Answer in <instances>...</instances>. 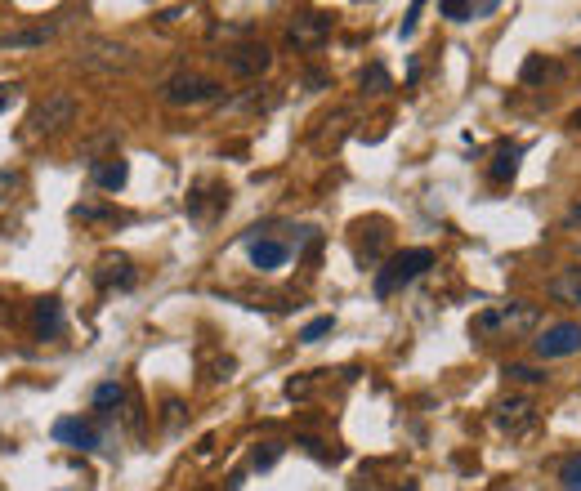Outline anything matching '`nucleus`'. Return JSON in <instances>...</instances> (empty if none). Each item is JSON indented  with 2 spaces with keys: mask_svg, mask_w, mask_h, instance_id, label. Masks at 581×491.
Masks as SVG:
<instances>
[{
  "mask_svg": "<svg viewBox=\"0 0 581 491\" xmlns=\"http://www.w3.org/2000/svg\"><path fill=\"white\" fill-rule=\"evenodd\" d=\"M430 268H434V250H430V246L398 250V255L376 273V295H380V300H389V295H398L403 286H412L416 277L430 273Z\"/></svg>",
  "mask_w": 581,
  "mask_h": 491,
  "instance_id": "obj_1",
  "label": "nucleus"
},
{
  "mask_svg": "<svg viewBox=\"0 0 581 491\" xmlns=\"http://www.w3.org/2000/svg\"><path fill=\"white\" fill-rule=\"evenodd\" d=\"M215 99H224V85L202 72H175L170 81H161V103H170V108H202Z\"/></svg>",
  "mask_w": 581,
  "mask_h": 491,
  "instance_id": "obj_2",
  "label": "nucleus"
},
{
  "mask_svg": "<svg viewBox=\"0 0 581 491\" xmlns=\"http://www.w3.org/2000/svg\"><path fill=\"white\" fill-rule=\"evenodd\" d=\"M532 326H537V308L523 304V300L501 304V308H488V313L474 317V331H479V335H497V331H506V335H528Z\"/></svg>",
  "mask_w": 581,
  "mask_h": 491,
  "instance_id": "obj_3",
  "label": "nucleus"
},
{
  "mask_svg": "<svg viewBox=\"0 0 581 491\" xmlns=\"http://www.w3.org/2000/svg\"><path fill=\"white\" fill-rule=\"evenodd\" d=\"M215 59L224 63L233 76H242V81H255V76H264L273 67V50H269V45L246 41V45H224Z\"/></svg>",
  "mask_w": 581,
  "mask_h": 491,
  "instance_id": "obj_4",
  "label": "nucleus"
},
{
  "mask_svg": "<svg viewBox=\"0 0 581 491\" xmlns=\"http://www.w3.org/2000/svg\"><path fill=\"white\" fill-rule=\"evenodd\" d=\"M577 349H581V322H555V326H546V331L532 340V353H537L541 362L573 358Z\"/></svg>",
  "mask_w": 581,
  "mask_h": 491,
  "instance_id": "obj_5",
  "label": "nucleus"
},
{
  "mask_svg": "<svg viewBox=\"0 0 581 491\" xmlns=\"http://www.w3.org/2000/svg\"><path fill=\"white\" fill-rule=\"evenodd\" d=\"M72 121H76V94H68V90L45 94V103L32 112V130L36 134H59V130H68Z\"/></svg>",
  "mask_w": 581,
  "mask_h": 491,
  "instance_id": "obj_6",
  "label": "nucleus"
},
{
  "mask_svg": "<svg viewBox=\"0 0 581 491\" xmlns=\"http://www.w3.org/2000/svg\"><path fill=\"white\" fill-rule=\"evenodd\" d=\"M76 63L90 67V72H117V67H130L135 63V50L121 41H85Z\"/></svg>",
  "mask_w": 581,
  "mask_h": 491,
  "instance_id": "obj_7",
  "label": "nucleus"
},
{
  "mask_svg": "<svg viewBox=\"0 0 581 491\" xmlns=\"http://www.w3.org/2000/svg\"><path fill=\"white\" fill-rule=\"evenodd\" d=\"M331 27H336V18H331V14H322V9H304V14L291 18L287 41L300 45V50H318V45L331 36Z\"/></svg>",
  "mask_w": 581,
  "mask_h": 491,
  "instance_id": "obj_8",
  "label": "nucleus"
},
{
  "mask_svg": "<svg viewBox=\"0 0 581 491\" xmlns=\"http://www.w3.org/2000/svg\"><path fill=\"white\" fill-rule=\"evenodd\" d=\"M54 438L68 442V447H81V451H108L112 438L103 425H94V420H81V416H68L54 425Z\"/></svg>",
  "mask_w": 581,
  "mask_h": 491,
  "instance_id": "obj_9",
  "label": "nucleus"
},
{
  "mask_svg": "<svg viewBox=\"0 0 581 491\" xmlns=\"http://www.w3.org/2000/svg\"><path fill=\"white\" fill-rule=\"evenodd\" d=\"M291 255L287 242H273V237H251V264L260 268V273H273V268H282Z\"/></svg>",
  "mask_w": 581,
  "mask_h": 491,
  "instance_id": "obj_10",
  "label": "nucleus"
},
{
  "mask_svg": "<svg viewBox=\"0 0 581 491\" xmlns=\"http://www.w3.org/2000/svg\"><path fill=\"white\" fill-rule=\"evenodd\" d=\"M532 411H537V407H532L528 398H506V402L497 407V429H506V433H523V429L532 425Z\"/></svg>",
  "mask_w": 581,
  "mask_h": 491,
  "instance_id": "obj_11",
  "label": "nucleus"
},
{
  "mask_svg": "<svg viewBox=\"0 0 581 491\" xmlns=\"http://www.w3.org/2000/svg\"><path fill=\"white\" fill-rule=\"evenodd\" d=\"M90 179L103 192H121V188H126V179H130V166L121 157H108V161H99V166L90 170Z\"/></svg>",
  "mask_w": 581,
  "mask_h": 491,
  "instance_id": "obj_12",
  "label": "nucleus"
},
{
  "mask_svg": "<svg viewBox=\"0 0 581 491\" xmlns=\"http://www.w3.org/2000/svg\"><path fill=\"white\" fill-rule=\"evenodd\" d=\"M36 335H41V340H59V335H63V308H59V300H41V304H36Z\"/></svg>",
  "mask_w": 581,
  "mask_h": 491,
  "instance_id": "obj_13",
  "label": "nucleus"
},
{
  "mask_svg": "<svg viewBox=\"0 0 581 491\" xmlns=\"http://www.w3.org/2000/svg\"><path fill=\"white\" fill-rule=\"evenodd\" d=\"M54 36V27H27V32H9L0 36V50H36V45H45Z\"/></svg>",
  "mask_w": 581,
  "mask_h": 491,
  "instance_id": "obj_14",
  "label": "nucleus"
},
{
  "mask_svg": "<svg viewBox=\"0 0 581 491\" xmlns=\"http://www.w3.org/2000/svg\"><path fill=\"white\" fill-rule=\"evenodd\" d=\"M519 157H523V148H501L497 157H492V184H510L514 179V170H519Z\"/></svg>",
  "mask_w": 581,
  "mask_h": 491,
  "instance_id": "obj_15",
  "label": "nucleus"
},
{
  "mask_svg": "<svg viewBox=\"0 0 581 491\" xmlns=\"http://www.w3.org/2000/svg\"><path fill=\"white\" fill-rule=\"evenodd\" d=\"M99 282H103V286H112V282H117V286H130V282H135V273H130V259H126V255H108V259H103Z\"/></svg>",
  "mask_w": 581,
  "mask_h": 491,
  "instance_id": "obj_16",
  "label": "nucleus"
},
{
  "mask_svg": "<svg viewBox=\"0 0 581 491\" xmlns=\"http://www.w3.org/2000/svg\"><path fill=\"white\" fill-rule=\"evenodd\" d=\"M94 411H99V416H112V407H121V402H126V389H121L117 380H108V384H99V389H94Z\"/></svg>",
  "mask_w": 581,
  "mask_h": 491,
  "instance_id": "obj_17",
  "label": "nucleus"
},
{
  "mask_svg": "<svg viewBox=\"0 0 581 491\" xmlns=\"http://www.w3.org/2000/svg\"><path fill=\"white\" fill-rule=\"evenodd\" d=\"M506 375H510L514 384H532V389H541V384L550 380L546 371H541V367H528V362H510V367H506Z\"/></svg>",
  "mask_w": 581,
  "mask_h": 491,
  "instance_id": "obj_18",
  "label": "nucleus"
},
{
  "mask_svg": "<svg viewBox=\"0 0 581 491\" xmlns=\"http://www.w3.org/2000/svg\"><path fill=\"white\" fill-rule=\"evenodd\" d=\"M546 76H559V63H550V59H541V54H537V59H528V63H523V81H546Z\"/></svg>",
  "mask_w": 581,
  "mask_h": 491,
  "instance_id": "obj_19",
  "label": "nucleus"
},
{
  "mask_svg": "<svg viewBox=\"0 0 581 491\" xmlns=\"http://www.w3.org/2000/svg\"><path fill=\"white\" fill-rule=\"evenodd\" d=\"M331 331H336V317H313V322L300 331V344H318L322 335H331Z\"/></svg>",
  "mask_w": 581,
  "mask_h": 491,
  "instance_id": "obj_20",
  "label": "nucleus"
},
{
  "mask_svg": "<svg viewBox=\"0 0 581 491\" xmlns=\"http://www.w3.org/2000/svg\"><path fill=\"white\" fill-rule=\"evenodd\" d=\"M363 90H367V94H385V90H389V72H385L380 63H371L367 72H363Z\"/></svg>",
  "mask_w": 581,
  "mask_h": 491,
  "instance_id": "obj_21",
  "label": "nucleus"
},
{
  "mask_svg": "<svg viewBox=\"0 0 581 491\" xmlns=\"http://www.w3.org/2000/svg\"><path fill=\"white\" fill-rule=\"evenodd\" d=\"M559 487H564V491H581V456L564 460V469H559Z\"/></svg>",
  "mask_w": 581,
  "mask_h": 491,
  "instance_id": "obj_22",
  "label": "nucleus"
},
{
  "mask_svg": "<svg viewBox=\"0 0 581 491\" xmlns=\"http://www.w3.org/2000/svg\"><path fill=\"white\" fill-rule=\"evenodd\" d=\"M438 14L452 18V23H470V18H474V5H465V0H443V5H438Z\"/></svg>",
  "mask_w": 581,
  "mask_h": 491,
  "instance_id": "obj_23",
  "label": "nucleus"
},
{
  "mask_svg": "<svg viewBox=\"0 0 581 491\" xmlns=\"http://www.w3.org/2000/svg\"><path fill=\"white\" fill-rule=\"evenodd\" d=\"M278 456H282L278 442H264V447H255L251 465H255V469H273V465H278Z\"/></svg>",
  "mask_w": 581,
  "mask_h": 491,
  "instance_id": "obj_24",
  "label": "nucleus"
},
{
  "mask_svg": "<svg viewBox=\"0 0 581 491\" xmlns=\"http://www.w3.org/2000/svg\"><path fill=\"white\" fill-rule=\"evenodd\" d=\"M559 228H564V233H577V237H581V201H577V206H568V210H564Z\"/></svg>",
  "mask_w": 581,
  "mask_h": 491,
  "instance_id": "obj_25",
  "label": "nucleus"
},
{
  "mask_svg": "<svg viewBox=\"0 0 581 491\" xmlns=\"http://www.w3.org/2000/svg\"><path fill=\"white\" fill-rule=\"evenodd\" d=\"M72 215H76V219H103V215H108V210H103V206H76Z\"/></svg>",
  "mask_w": 581,
  "mask_h": 491,
  "instance_id": "obj_26",
  "label": "nucleus"
},
{
  "mask_svg": "<svg viewBox=\"0 0 581 491\" xmlns=\"http://www.w3.org/2000/svg\"><path fill=\"white\" fill-rule=\"evenodd\" d=\"M287 398H309V380H287Z\"/></svg>",
  "mask_w": 581,
  "mask_h": 491,
  "instance_id": "obj_27",
  "label": "nucleus"
},
{
  "mask_svg": "<svg viewBox=\"0 0 581 491\" xmlns=\"http://www.w3.org/2000/svg\"><path fill=\"white\" fill-rule=\"evenodd\" d=\"M416 18H421V5L407 9V18H403V36H412V32H416Z\"/></svg>",
  "mask_w": 581,
  "mask_h": 491,
  "instance_id": "obj_28",
  "label": "nucleus"
},
{
  "mask_svg": "<svg viewBox=\"0 0 581 491\" xmlns=\"http://www.w3.org/2000/svg\"><path fill=\"white\" fill-rule=\"evenodd\" d=\"M9 192H14V175H9V170H0V201H5Z\"/></svg>",
  "mask_w": 581,
  "mask_h": 491,
  "instance_id": "obj_29",
  "label": "nucleus"
},
{
  "mask_svg": "<svg viewBox=\"0 0 581 491\" xmlns=\"http://www.w3.org/2000/svg\"><path fill=\"white\" fill-rule=\"evenodd\" d=\"M568 125H573V130H581V108L573 112V117H568Z\"/></svg>",
  "mask_w": 581,
  "mask_h": 491,
  "instance_id": "obj_30",
  "label": "nucleus"
},
{
  "mask_svg": "<svg viewBox=\"0 0 581 491\" xmlns=\"http://www.w3.org/2000/svg\"><path fill=\"white\" fill-rule=\"evenodd\" d=\"M354 491H376V483H354Z\"/></svg>",
  "mask_w": 581,
  "mask_h": 491,
  "instance_id": "obj_31",
  "label": "nucleus"
},
{
  "mask_svg": "<svg viewBox=\"0 0 581 491\" xmlns=\"http://www.w3.org/2000/svg\"><path fill=\"white\" fill-rule=\"evenodd\" d=\"M573 273H577V282H581V268H573Z\"/></svg>",
  "mask_w": 581,
  "mask_h": 491,
  "instance_id": "obj_32",
  "label": "nucleus"
},
{
  "mask_svg": "<svg viewBox=\"0 0 581 491\" xmlns=\"http://www.w3.org/2000/svg\"><path fill=\"white\" fill-rule=\"evenodd\" d=\"M577 59H581V50H577Z\"/></svg>",
  "mask_w": 581,
  "mask_h": 491,
  "instance_id": "obj_33",
  "label": "nucleus"
}]
</instances>
